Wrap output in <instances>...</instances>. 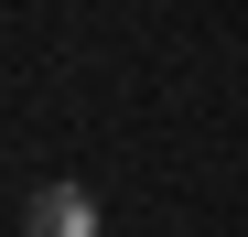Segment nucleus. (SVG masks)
I'll return each mask as SVG.
<instances>
[{
  "label": "nucleus",
  "mask_w": 248,
  "mask_h": 237,
  "mask_svg": "<svg viewBox=\"0 0 248 237\" xmlns=\"http://www.w3.org/2000/svg\"><path fill=\"white\" fill-rule=\"evenodd\" d=\"M22 237H97V194L87 183H44L22 205Z\"/></svg>",
  "instance_id": "obj_1"
}]
</instances>
